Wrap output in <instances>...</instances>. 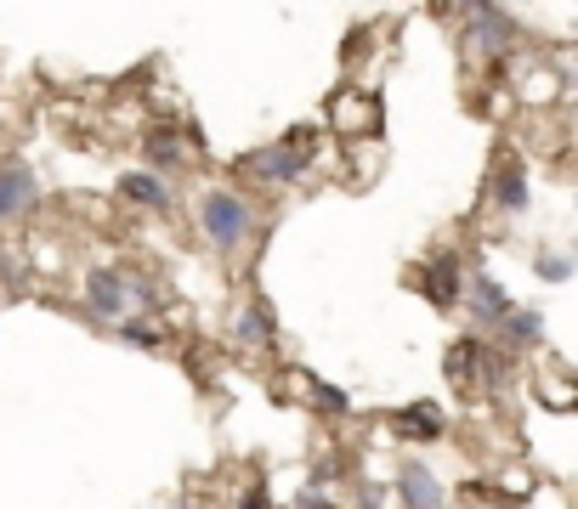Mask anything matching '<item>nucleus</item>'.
Returning a JSON list of instances; mask_svg holds the SVG:
<instances>
[{
	"mask_svg": "<svg viewBox=\"0 0 578 509\" xmlns=\"http://www.w3.org/2000/svg\"><path fill=\"white\" fill-rule=\"evenodd\" d=\"M250 204L238 198V193H205L199 198V227H205V238L216 243V249H238L245 243V232H250Z\"/></svg>",
	"mask_w": 578,
	"mask_h": 509,
	"instance_id": "1",
	"label": "nucleus"
},
{
	"mask_svg": "<svg viewBox=\"0 0 578 509\" xmlns=\"http://www.w3.org/2000/svg\"><path fill=\"white\" fill-rule=\"evenodd\" d=\"M131 294H136V283H131L125 272L96 267V272L85 278V312H91V318H103V323H125Z\"/></svg>",
	"mask_w": 578,
	"mask_h": 509,
	"instance_id": "2",
	"label": "nucleus"
},
{
	"mask_svg": "<svg viewBox=\"0 0 578 509\" xmlns=\"http://www.w3.org/2000/svg\"><path fill=\"white\" fill-rule=\"evenodd\" d=\"M307 159H312V147H289V142H278V147H261V153H250V159H245V170H250L256 181L289 187V181H301V176H307Z\"/></svg>",
	"mask_w": 578,
	"mask_h": 509,
	"instance_id": "3",
	"label": "nucleus"
},
{
	"mask_svg": "<svg viewBox=\"0 0 578 509\" xmlns=\"http://www.w3.org/2000/svg\"><path fill=\"white\" fill-rule=\"evenodd\" d=\"M460 300L471 305L476 323H505V318H510V294H505V283L488 278V272L465 278V283H460Z\"/></svg>",
	"mask_w": 578,
	"mask_h": 509,
	"instance_id": "4",
	"label": "nucleus"
},
{
	"mask_svg": "<svg viewBox=\"0 0 578 509\" xmlns=\"http://www.w3.org/2000/svg\"><path fill=\"white\" fill-rule=\"evenodd\" d=\"M460 254L454 249H443V254H431V261L420 267V289H425V300L431 305H443V312H448V305H460Z\"/></svg>",
	"mask_w": 578,
	"mask_h": 509,
	"instance_id": "5",
	"label": "nucleus"
},
{
	"mask_svg": "<svg viewBox=\"0 0 578 509\" xmlns=\"http://www.w3.org/2000/svg\"><path fill=\"white\" fill-rule=\"evenodd\" d=\"M34 198H40V181L23 159H7L0 165V221H12L23 210H34Z\"/></svg>",
	"mask_w": 578,
	"mask_h": 509,
	"instance_id": "6",
	"label": "nucleus"
},
{
	"mask_svg": "<svg viewBox=\"0 0 578 509\" xmlns=\"http://www.w3.org/2000/svg\"><path fill=\"white\" fill-rule=\"evenodd\" d=\"M398 498H403V509H443V481L431 476L425 465H403L398 470Z\"/></svg>",
	"mask_w": 578,
	"mask_h": 509,
	"instance_id": "7",
	"label": "nucleus"
},
{
	"mask_svg": "<svg viewBox=\"0 0 578 509\" xmlns=\"http://www.w3.org/2000/svg\"><path fill=\"white\" fill-rule=\"evenodd\" d=\"M392 430L403 442H443V407L437 402H414V407H403V414L392 419Z\"/></svg>",
	"mask_w": 578,
	"mask_h": 509,
	"instance_id": "8",
	"label": "nucleus"
},
{
	"mask_svg": "<svg viewBox=\"0 0 578 509\" xmlns=\"http://www.w3.org/2000/svg\"><path fill=\"white\" fill-rule=\"evenodd\" d=\"M516 40V23L499 12V7H476L471 12V45H482V51H505Z\"/></svg>",
	"mask_w": 578,
	"mask_h": 509,
	"instance_id": "9",
	"label": "nucleus"
},
{
	"mask_svg": "<svg viewBox=\"0 0 578 509\" xmlns=\"http://www.w3.org/2000/svg\"><path fill=\"white\" fill-rule=\"evenodd\" d=\"M488 198L499 204L505 216H522L527 210V176H522V165H505L499 176H494V187H488Z\"/></svg>",
	"mask_w": 578,
	"mask_h": 509,
	"instance_id": "10",
	"label": "nucleus"
},
{
	"mask_svg": "<svg viewBox=\"0 0 578 509\" xmlns=\"http://www.w3.org/2000/svg\"><path fill=\"white\" fill-rule=\"evenodd\" d=\"M499 334H505V345H510V351L539 345V340H545V318H539V312H527V305H510V318L499 323Z\"/></svg>",
	"mask_w": 578,
	"mask_h": 509,
	"instance_id": "11",
	"label": "nucleus"
},
{
	"mask_svg": "<svg viewBox=\"0 0 578 509\" xmlns=\"http://www.w3.org/2000/svg\"><path fill=\"white\" fill-rule=\"evenodd\" d=\"M272 334H278V329H272V312L256 300L250 312L238 318V345H272Z\"/></svg>",
	"mask_w": 578,
	"mask_h": 509,
	"instance_id": "12",
	"label": "nucleus"
},
{
	"mask_svg": "<svg viewBox=\"0 0 578 509\" xmlns=\"http://www.w3.org/2000/svg\"><path fill=\"white\" fill-rule=\"evenodd\" d=\"M120 193H125V198H136V204H154V210H159V204H171L165 181H154L148 170H131V176L120 181Z\"/></svg>",
	"mask_w": 578,
	"mask_h": 509,
	"instance_id": "13",
	"label": "nucleus"
},
{
	"mask_svg": "<svg viewBox=\"0 0 578 509\" xmlns=\"http://www.w3.org/2000/svg\"><path fill=\"white\" fill-rule=\"evenodd\" d=\"M148 165H159V170L182 165V142H176V131H171V125L148 131Z\"/></svg>",
	"mask_w": 578,
	"mask_h": 509,
	"instance_id": "14",
	"label": "nucleus"
},
{
	"mask_svg": "<svg viewBox=\"0 0 578 509\" xmlns=\"http://www.w3.org/2000/svg\"><path fill=\"white\" fill-rule=\"evenodd\" d=\"M471 368H482V340H454V351H448V374L465 380Z\"/></svg>",
	"mask_w": 578,
	"mask_h": 509,
	"instance_id": "15",
	"label": "nucleus"
},
{
	"mask_svg": "<svg viewBox=\"0 0 578 509\" xmlns=\"http://www.w3.org/2000/svg\"><path fill=\"white\" fill-rule=\"evenodd\" d=\"M307 391H312V402H318V407H329V414H347V407H352V396H341V391L323 385V380H307Z\"/></svg>",
	"mask_w": 578,
	"mask_h": 509,
	"instance_id": "16",
	"label": "nucleus"
},
{
	"mask_svg": "<svg viewBox=\"0 0 578 509\" xmlns=\"http://www.w3.org/2000/svg\"><path fill=\"white\" fill-rule=\"evenodd\" d=\"M534 267H539L545 283H567V278H572V261H567V254H539Z\"/></svg>",
	"mask_w": 578,
	"mask_h": 509,
	"instance_id": "17",
	"label": "nucleus"
},
{
	"mask_svg": "<svg viewBox=\"0 0 578 509\" xmlns=\"http://www.w3.org/2000/svg\"><path fill=\"white\" fill-rule=\"evenodd\" d=\"M120 334H125V340H131V345H159V334H154V329H148V323H131V318H125V323H120Z\"/></svg>",
	"mask_w": 578,
	"mask_h": 509,
	"instance_id": "18",
	"label": "nucleus"
},
{
	"mask_svg": "<svg viewBox=\"0 0 578 509\" xmlns=\"http://www.w3.org/2000/svg\"><path fill=\"white\" fill-rule=\"evenodd\" d=\"M238 509H267V481L245 487V498H238Z\"/></svg>",
	"mask_w": 578,
	"mask_h": 509,
	"instance_id": "19",
	"label": "nucleus"
},
{
	"mask_svg": "<svg viewBox=\"0 0 578 509\" xmlns=\"http://www.w3.org/2000/svg\"><path fill=\"white\" fill-rule=\"evenodd\" d=\"M296 509H334V503H329V492H307V487H301Z\"/></svg>",
	"mask_w": 578,
	"mask_h": 509,
	"instance_id": "20",
	"label": "nucleus"
}]
</instances>
